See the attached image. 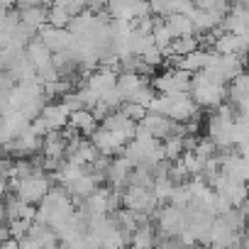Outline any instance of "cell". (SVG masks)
<instances>
[]
</instances>
